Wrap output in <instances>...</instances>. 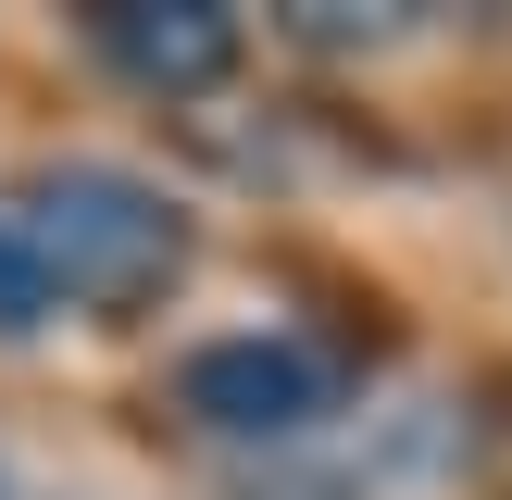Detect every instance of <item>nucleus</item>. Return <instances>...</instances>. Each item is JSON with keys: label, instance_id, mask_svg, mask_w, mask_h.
<instances>
[{"label": "nucleus", "instance_id": "1", "mask_svg": "<svg viewBox=\"0 0 512 500\" xmlns=\"http://www.w3.org/2000/svg\"><path fill=\"white\" fill-rule=\"evenodd\" d=\"M0 213H13L25 250H38L50 300H75V313H100V325L175 300L188 288V250H200L188 200L150 188V175H125V163H38L25 200H0Z\"/></svg>", "mask_w": 512, "mask_h": 500}, {"label": "nucleus", "instance_id": "2", "mask_svg": "<svg viewBox=\"0 0 512 500\" xmlns=\"http://www.w3.org/2000/svg\"><path fill=\"white\" fill-rule=\"evenodd\" d=\"M338 400H350V363H338V350H313V338H288V325L200 338L188 363H175V413H188L200 438H238V450H288V438H313Z\"/></svg>", "mask_w": 512, "mask_h": 500}, {"label": "nucleus", "instance_id": "3", "mask_svg": "<svg viewBox=\"0 0 512 500\" xmlns=\"http://www.w3.org/2000/svg\"><path fill=\"white\" fill-rule=\"evenodd\" d=\"M88 50L138 100H213L225 75H238L250 25L225 13V0H100V13H88Z\"/></svg>", "mask_w": 512, "mask_h": 500}, {"label": "nucleus", "instance_id": "4", "mask_svg": "<svg viewBox=\"0 0 512 500\" xmlns=\"http://www.w3.org/2000/svg\"><path fill=\"white\" fill-rule=\"evenodd\" d=\"M0 500H13V475H0Z\"/></svg>", "mask_w": 512, "mask_h": 500}]
</instances>
